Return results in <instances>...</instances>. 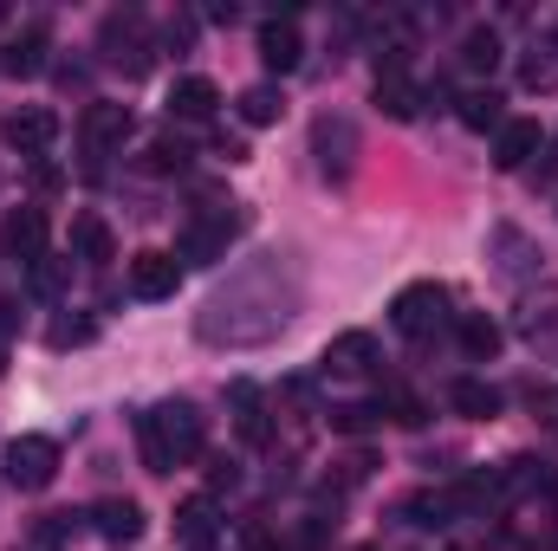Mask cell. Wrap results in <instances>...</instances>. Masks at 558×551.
<instances>
[{
	"label": "cell",
	"instance_id": "cell-19",
	"mask_svg": "<svg viewBox=\"0 0 558 551\" xmlns=\"http://www.w3.org/2000/svg\"><path fill=\"white\" fill-rule=\"evenodd\" d=\"M448 396H454V409L468 415V421H494V415H500V390H494V383H481V377H461Z\"/></svg>",
	"mask_w": 558,
	"mask_h": 551
},
{
	"label": "cell",
	"instance_id": "cell-7",
	"mask_svg": "<svg viewBox=\"0 0 558 551\" xmlns=\"http://www.w3.org/2000/svg\"><path fill=\"white\" fill-rule=\"evenodd\" d=\"M85 519H92V532H98L105 546H137L143 539V506L137 500H98Z\"/></svg>",
	"mask_w": 558,
	"mask_h": 551
},
{
	"label": "cell",
	"instance_id": "cell-27",
	"mask_svg": "<svg viewBox=\"0 0 558 551\" xmlns=\"http://www.w3.org/2000/svg\"><path fill=\"white\" fill-rule=\"evenodd\" d=\"M78 526H85V513H46V519L33 526V539H39V551H65L78 539Z\"/></svg>",
	"mask_w": 558,
	"mask_h": 551
},
{
	"label": "cell",
	"instance_id": "cell-3",
	"mask_svg": "<svg viewBox=\"0 0 558 551\" xmlns=\"http://www.w3.org/2000/svg\"><path fill=\"white\" fill-rule=\"evenodd\" d=\"M52 474H59V441H46V434H13L7 441V480L20 493L52 487Z\"/></svg>",
	"mask_w": 558,
	"mask_h": 551
},
{
	"label": "cell",
	"instance_id": "cell-16",
	"mask_svg": "<svg viewBox=\"0 0 558 551\" xmlns=\"http://www.w3.org/2000/svg\"><path fill=\"white\" fill-rule=\"evenodd\" d=\"M228 396H234V428H241V441H247V448H267V441H274V421H267L260 390H254V383H234Z\"/></svg>",
	"mask_w": 558,
	"mask_h": 551
},
{
	"label": "cell",
	"instance_id": "cell-15",
	"mask_svg": "<svg viewBox=\"0 0 558 551\" xmlns=\"http://www.w3.org/2000/svg\"><path fill=\"white\" fill-rule=\"evenodd\" d=\"M175 539H182L189 551L215 546V500H208V493H189V500L175 506Z\"/></svg>",
	"mask_w": 558,
	"mask_h": 551
},
{
	"label": "cell",
	"instance_id": "cell-31",
	"mask_svg": "<svg viewBox=\"0 0 558 551\" xmlns=\"http://www.w3.org/2000/svg\"><path fill=\"white\" fill-rule=\"evenodd\" d=\"M65 279H72V260H52V254H46V260L33 267V285H39V292H65Z\"/></svg>",
	"mask_w": 558,
	"mask_h": 551
},
{
	"label": "cell",
	"instance_id": "cell-36",
	"mask_svg": "<svg viewBox=\"0 0 558 551\" xmlns=\"http://www.w3.org/2000/svg\"><path fill=\"white\" fill-rule=\"evenodd\" d=\"M0 20H7V13H0Z\"/></svg>",
	"mask_w": 558,
	"mask_h": 551
},
{
	"label": "cell",
	"instance_id": "cell-11",
	"mask_svg": "<svg viewBox=\"0 0 558 551\" xmlns=\"http://www.w3.org/2000/svg\"><path fill=\"white\" fill-rule=\"evenodd\" d=\"M7 143H13L20 156H39V162H46V149L59 143V118L33 105V111H20V118H7Z\"/></svg>",
	"mask_w": 558,
	"mask_h": 551
},
{
	"label": "cell",
	"instance_id": "cell-32",
	"mask_svg": "<svg viewBox=\"0 0 558 551\" xmlns=\"http://www.w3.org/2000/svg\"><path fill=\"white\" fill-rule=\"evenodd\" d=\"M384 409H390V421H403V428H416V421H422V403L410 396V390H390V396H384Z\"/></svg>",
	"mask_w": 558,
	"mask_h": 551
},
{
	"label": "cell",
	"instance_id": "cell-29",
	"mask_svg": "<svg viewBox=\"0 0 558 551\" xmlns=\"http://www.w3.org/2000/svg\"><path fill=\"white\" fill-rule=\"evenodd\" d=\"M403 519L410 526H448L454 506H448V493H416V500H403Z\"/></svg>",
	"mask_w": 558,
	"mask_h": 551
},
{
	"label": "cell",
	"instance_id": "cell-9",
	"mask_svg": "<svg viewBox=\"0 0 558 551\" xmlns=\"http://www.w3.org/2000/svg\"><path fill=\"white\" fill-rule=\"evenodd\" d=\"M228 241H234V215H215V221H195V228L182 234V247H175V260H195V267H208V260H221V254H228Z\"/></svg>",
	"mask_w": 558,
	"mask_h": 551
},
{
	"label": "cell",
	"instance_id": "cell-18",
	"mask_svg": "<svg viewBox=\"0 0 558 551\" xmlns=\"http://www.w3.org/2000/svg\"><path fill=\"white\" fill-rule=\"evenodd\" d=\"M72 254H78L85 267H105V260H118V241H111V228H105L98 215H78V221H72Z\"/></svg>",
	"mask_w": 558,
	"mask_h": 551
},
{
	"label": "cell",
	"instance_id": "cell-20",
	"mask_svg": "<svg viewBox=\"0 0 558 551\" xmlns=\"http://www.w3.org/2000/svg\"><path fill=\"white\" fill-rule=\"evenodd\" d=\"M500 105H507V98H500L494 85H487V91H468V98H461V124H468V131H500V124H507Z\"/></svg>",
	"mask_w": 558,
	"mask_h": 551
},
{
	"label": "cell",
	"instance_id": "cell-21",
	"mask_svg": "<svg viewBox=\"0 0 558 551\" xmlns=\"http://www.w3.org/2000/svg\"><path fill=\"white\" fill-rule=\"evenodd\" d=\"M461 351H468L474 364H487V357L500 351V325H494L487 311H468V318H461Z\"/></svg>",
	"mask_w": 558,
	"mask_h": 551
},
{
	"label": "cell",
	"instance_id": "cell-22",
	"mask_svg": "<svg viewBox=\"0 0 558 551\" xmlns=\"http://www.w3.org/2000/svg\"><path fill=\"white\" fill-rule=\"evenodd\" d=\"M546 487H553V467L533 461V454L507 461V474H500V493H546Z\"/></svg>",
	"mask_w": 558,
	"mask_h": 551
},
{
	"label": "cell",
	"instance_id": "cell-1",
	"mask_svg": "<svg viewBox=\"0 0 558 551\" xmlns=\"http://www.w3.org/2000/svg\"><path fill=\"white\" fill-rule=\"evenodd\" d=\"M202 441H208L202 409L182 403V396L137 415V448H143V467H149V474H175V461H195Z\"/></svg>",
	"mask_w": 558,
	"mask_h": 551
},
{
	"label": "cell",
	"instance_id": "cell-14",
	"mask_svg": "<svg viewBox=\"0 0 558 551\" xmlns=\"http://www.w3.org/2000/svg\"><path fill=\"white\" fill-rule=\"evenodd\" d=\"M299 59H305L299 26H292V20H267V26H260V65H267V72H292Z\"/></svg>",
	"mask_w": 558,
	"mask_h": 551
},
{
	"label": "cell",
	"instance_id": "cell-17",
	"mask_svg": "<svg viewBox=\"0 0 558 551\" xmlns=\"http://www.w3.org/2000/svg\"><path fill=\"white\" fill-rule=\"evenodd\" d=\"M0 65H7L13 78H39V72H46V26L13 33V39H7V52H0Z\"/></svg>",
	"mask_w": 558,
	"mask_h": 551
},
{
	"label": "cell",
	"instance_id": "cell-35",
	"mask_svg": "<svg viewBox=\"0 0 558 551\" xmlns=\"http://www.w3.org/2000/svg\"><path fill=\"white\" fill-rule=\"evenodd\" d=\"M33 188H59V169L52 162H33Z\"/></svg>",
	"mask_w": 558,
	"mask_h": 551
},
{
	"label": "cell",
	"instance_id": "cell-28",
	"mask_svg": "<svg viewBox=\"0 0 558 551\" xmlns=\"http://www.w3.org/2000/svg\"><path fill=\"white\" fill-rule=\"evenodd\" d=\"M377 421H384V403H338V409H331V428H338V434H351V441H357V434H371Z\"/></svg>",
	"mask_w": 558,
	"mask_h": 551
},
{
	"label": "cell",
	"instance_id": "cell-4",
	"mask_svg": "<svg viewBox=\"0 0 558 551\" xmlns=\"http://www.w3.org/2000/svg\"><path fill=\"white\" fill-rule=\"evenodd\" d=\"M78 137L92 156H105V149H124V143L137 137V111L131 105H111V98H98V105H85V118H78Z\"/></svg>",
	"mask_w": 558,
	"mask_h": 551
},
{
	"label": "cell",
	"instance_id": "cell-5",
	"mask_svg": "<svg viewBox=\"0 0 558 551\" xmlns=\"http://www.w3.org/2000/svg\"><path fill=\"white\" fill-rule=\"evenodd\" d=\"M0 260H13V267H39L46 260V208H13L0 221Z\"/></svg>",
	"mask_w": 558,
	"mask_h": 551
},
{
	"label": "cell",
	"instance_id": "cell-12",
	"mask_svg": "<svg viewBox=\"0 0 558 551\" xmlns=\"http://www.w3.org/2000/svg\"><path fill=\"white\" fill-rule=\"evenodd\" d=\"M215 105H221V91L208 78H175L169 85V118H182V124H208Z\"/></svg>",
	"mask_w": 558,
	"mask_h": 551
},
{
	"label": "cell",
	"instance_id": "cell-6",
	"mask_svg": "<svg viewBox=\"0 0 558 551\" xmlns=\"http://www.w3.org/2000/svg\"><path fill=\"white\" fill-rule=\"evenodd\" d=\"M539 149H546L539 118H507V124L494 131V169H526Z\"/></svg>",
	"mask_w": 558,
	"mask_h": 551
},
{
	"label": "cell",
	"instance_id": "cell-2",
	"mask_svg": "<svg viewBox=\"0 0 558 551\" xmlns=\"http://www.w3.org/2000/svg\"><path fill=\"white\" fill-rule=\"evenodd\" d=\"M390 325H397L403 338H435V331L448 325V285H441V279L403 285V292L390 298Z\"/></svg>",
	"mask_w": 558,
	"mask_h": 551
},
{
	"label": "cell",
	"instance_id": "cell-10",
	"mask_svg": "<svg viewBox=\"0 0 558 551\" xmlns=\"http://www.w3.org/2000/svg\"><path fill=\"white\" fill-rule=\"evenodd\" d=\"M377 364V338L371 331H338L331 344H325V370L331 377H364Z\"/></svg>",
	"mask_w": 558,
	"mask_h": 551
},
{
	"label": "cell",
	"instance_id": "cell-24",
	"mask_svg": "<svg viewBox=\"0 0 558 551\" xmlns=\"http://www.w3.org/2000/svg\"><path fill=\"white\" fill-rule=\"evenodd\" d=\"M377 111H384V118H397V124H410V118L422 111L416 85H410V78H377Z\"/></svg>",
	"mask_w": 558,
	"mask_h": 551
},
{
	"label": "cell",
	"instance_id": "cell-25",
	"mask_svg": "<svg viewBox=\"0 0 558 551\" xmlns=\"http://www.w3.org/2000/svg\"><path fill=\"white\" fill-rule=\"evenodd\" d=\"M189 156H195L189 143H182V137H169V131H162V137L149 143V156H143V169H149V175H182V169H189Z\"/></svg>",
	"mask_w": 558,
	"mask_h": 551
},
{
	"label": "cell",
	"instance_id": "cell-23",
	"mask_svg": "<svg viewBox=\"0 0 558 551\" xmlns=\"http://www.w3.org/2000/svg\"><path fill=\"white\" fill-rule=\"evenodd\" d=\"M279 111H286V98H279V85H247V91H241V124H254V131H267V124H279Z\"/></svg>",
	"mask_w": 558,
	"mask_h": 551
},
{
	"label": "cell",
	"instance_id": "cell-33",
	"mask_svg": "<svg viewBox=\"0 0 558 551\" xmlns=\"http://www.w3.org/2000/svg\"><path fill=\"white\" fill-rule=\"evenodd\" d=\"M13 331H20V305H13V298H0V344H7Z\"/></svg>",
	"mask_w": 558,
	"mask_h": 551
},
{
	"label": "cell",
	"instance_id": "cell-34",
	"mask_svg": "<svg viewBox=\"0 0 558 551\" xmlns=\"http://www.w3.org/2000/svg\"><path fill=\"white\" fill-rule=\"evenodd\" d=\"M234 480H241L234 461H215V467H208V487H234Z\"/></svg>",
	"mask_w": 558,
	"mask_h": 551
},
{
	"label": "cell",
	"instance_id": "cell-30",
	"mask_svg": "<svg viewBox=\"0 0 558 551\" xmlns=\"http://www.w3.org/2000/svg\"><path fill=\"white\" fill-rule=\"evenodd\" d=\"M92 338H98V325H92V318H59V325L46 331V344H52V351H72V344H92Z\"/></svg>",
	"mask_w": 558,
	"mask_h": 551
},
{
	"label": "cell",
	"instance_id": "cell-26",
	"mask_svg": "<svg viewBox=\"0 0 558 551\" xmlns=\"http://www.w3.org/2000/svg\"><path fill=\"white\" fill-rule=\"evenodd\" d=\"M461 65H468V72H494V65H500V33H494V26H474V33L461 39Z\"/></svg>",
	"mask_w": 558,
	"mask_h": 551
},
{
	"label": "cell",
	"instance_id": "cell-13",
	"mask_svg": "<svg viewBox=\"0 0 558 551\" xmlns=\"http://www.w3.org/2000/svg\"><path fill=\"white\" fill-rule=\"evenodd\" d=\"M312 143H318V162H325V175H351V149H357V137H351V124L344 118H318V131H312Z\"/></svg>",
	"mask_w": 558,
	"mask_h": 551
},
{
	"label": "cell",
	"instance_id": "cell-8",
	"mask_svg": "<svg viewBox=\"0 0 558 551\" xmlns=\"http://www.w3.org/2000/svg\"><path fill=\"white\" fill-rule=\"evenodd\" d=\"M175 285H182V260L175 254H156L149 247V254L131 260V292L137 298H175Z\"/></svg>",
	"mask_w": 558,
	"mask_h": 551
}]
</instances>
